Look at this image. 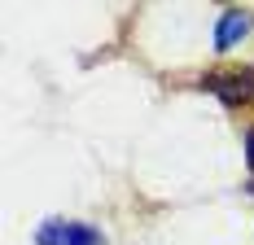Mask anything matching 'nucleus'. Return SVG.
<instances>
[{"mask_svg": "<svg viewBox=\"0 0 254 245\" xmlns=\"http://www.w3.org/2000/svg\"><path fill=\"white\" fill-rule=\"evenodd\" d=\"M206 88L224 101V105H241V101L254 97V70H241V66L215 70V74H206Z\"/></svg>", "mask_w": 254, "mask_h": 245, "instance_id": "f257e3e1", "label": "nucleus"}, {"mask_svg": "<svg viewBox=\"0 0 254 245\" xmlns=\"http://www.w3.org/2000/svg\"><path fill=\"white\" fill-rule=\"evenodd\" d=\"M35 245H105V237L88 223H62L49 219L40 232H35Z\"/></svg>", "mask_w": 254, "mask_h": 245, "instance_id": "f03ea898", "label": "nucleus"}, {"mask_svg": "<svg viewBox=\"0 0 254 245\" xmlns=\"http://www.w3.org/2000/svg\"><path fill=\"white\" fill-rule=\"evenodd\" d=\"M250 35V13L246 9H224V18L215 26V53H228L232 44H241Z\"/></svg>", "mask_w": 254, "mask_h": 245, "instance_id": "7ed1b4c3", "label": "nucleus"}, {"mask_svg": "<svg viewBox=\"0 0 254 245\" xmlns=\"http://www.w3.org/2000/svg\"><path fill=\"white\" fill-rule=\"evenodd\" d=\"M246 162H250V167H254V127H250V131H246Z\"/></svg>", "mask_w": 254, "mask_h": 245, "instance_id": "20e7f679", "label": "nucleus"}, {"mask_svg": "<svg viewBox=\"0 0 254 245\" xmlns=\"http://www.w3.org/2000/svg\"><path fill=\"white\" fill-rule=\"evenodd\" d=\"M250 193H254V180H250Z\"/></svg>", "mask_w": 254, "mask_h": 245, "instance_id": "39448f33", "label": "nucleus"}]
</instances>
